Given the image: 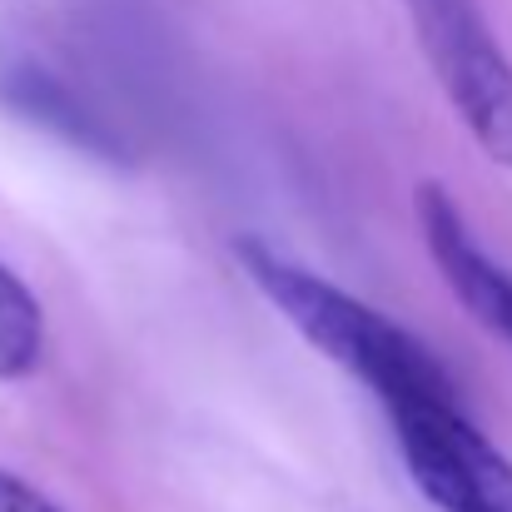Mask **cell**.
Listing matches in <instances>:
<instances>
[{
    "label": "cell",
    "mask_w": 512,
    "mask_h": 512,
    "mask_svg": "<svg viewBox=\"0 0 512 512\" xmlns=\"http://www.w3.org/2000/svg\"><path fill=\"white\" fill-rule=\"evenodd\" d=\"M234 259L249 274V284L314 343L329 363L353 373L383 408L433 398V393H458L448 378L443 358L423 339H413L398 319L378 314L373 304L353 299L348 289L329 284L324 274L294 264L264 239H234Z\"/></svg>",
    "instance_id": "obj_1"
},
{
    "label": "cell",
    "mask_w": 512,
    "mask_h": 512,
    "mask_svg": "<svg viewBox=\"0 0 512 512\" xmlns=\"http://www.w3.org/2000/svg\"><path fill=\"white\" fill-rule=\"evenodd\" d=\"M398 458L438 512H512V458L468 418L458 393L388 408Z\"/></svg>",
    "instance_id": "obj_2"
},
{
    "label": "cell",
    "mask_w": 512,
    "mask_h": 512,
    "mask_svg": "<svg viewBox=\"0 0 512 512\" xmlns=\"http://www.w3.org/2000/svg\"><path fill=\"white\" fill-rule=\"evenodd\" d=\"M403 10L413 20V35L448 105L458 110L478 150L493 165L512 170V60L503 55L493 25L483 20V5L478 0H403Z\"/></svg>",
    "instance_id": "obj_3"
},
{
    "label": "cell",
    "mask_w": 512,
    "mask_h": 512,
    "mask_svg": "<svg viewBox=\"0 0 512 512\" xmlns=\"http://www.w3.org/2000/svg\"><path fill=\"white\" fill-rule=\"evenodd\" d=\"M418 204V229L423 244L438 264V274L448 279L453 299L493 334L512 348V274L478 244V234L468 229L463 209L453 204V194L443 184H418L413 194Z\"/></svg>",
    "instance_id": "obj_4"
},
{
    "label": "cell",
    "mask_w": 512,
    "mask_h": 512,
    "mask_svg": "<svg viewBox=\"0 0 512 512\" xmlns=\"http://www.w3.org/2000/svg\"><path fill=\"white\" fill-rule=\"evenodd\" d=\"M0 105H10L15 115H25L30 125L80 145V150H95V155H115V140L105 135V125L50 75L40 70L35 60L25 55H0Z\"/></svg>",
    "instance_id": "obj_5"
},
{
    "label": "cell",
    "mask_w": 512,
    "mask_h": 512,
    "mask_svg": "<svg viewBox=\"0 0 512 512\" xmlns=\"http://www.w3.org/2000/svg\"><path fill=\"white\" fill-rule=\"evenodd\" d=\"M45 358V309L15 269L0 264V383H20Z\"/></svg>",
    "instance_id": "obj_6"
},
{
    "label": "cell",
    "mask_w": 512,
    "mask_h": 512,
    "mask_svg": "<svg viewBox=\"0 0 512 512\" xmlns=\"http://www.w3.org/2000/svg\"><path fill=\"white\" fill-rule=\"evenodd\" d=\"M0 512H65L60 503H50L40 488H30L25 478L0 468Z\"/></svg>",
    "instance_id": "obj_7"
}]
</instances>
